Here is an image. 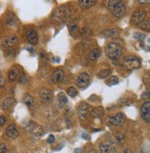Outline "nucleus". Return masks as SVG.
I'll return each instance as SVG.
<instances>
[{"label":"nucleus","instance_id":"obj_1","mask_svg":"<svg viewBox=\"0 0 150 153\" xmlns=\"http://www.w3.org/2000/svg\"><path fill=\"white\" fill-rule=\"evenodd\" d=\"M108 8L111 14L116 18L124 17L126 11L125 4L120 0H111L108 3Z\"/></svg>","mask_w":150,"mask_h":153},{"label":"nucleus","instance_id":"obj_2","mask_svg":"<svg viewBox=\"0 0 150 153\" xmlns=\"http://www.w3.org/2000/svg\"><path fill=\"white\" fill-rule=\"evenodd\" d=\"M69 15H70V9L69 8L64 6L58 8L53 14L52 19L53 21V23L55 24H62L68 19Z\"/></svg>","mask_w":150,"mask_h":153},{"label":"nucleus","instance_id":"obj_3","mask_svg":"<svg viewBox=\"0 0 150 153\" xmlns=\"http://www.w3.org/2000/svg\"><path fill=\"white\" fill-rule=\"evenodd\" d=\"M122 47L117 42H111L106 47V54L111 59H117L121 56Z\"/></svg>","mask_w":150,"mask_h":153},{"label":"nucleus","instance_id":"obj_4","mask_svg":"<svg viewBox=\"0 0 150 153\" xmlns=\"http://www.w3.org/2000/svg\"><path fill=\"white\" fill-rule=\"evenodd\" d=\"M124 67L127 69H136L140 67V61L138 60V58L135 56H130V57H126L124 59Z\"/></svg>","mask_w":150,"mask_h":153},{"label":"nucleus","instance_id":"obj_5","mask_svg":"<svg viewBox=\"0 0 150 153\" xmlns=\"http://www.w3.org/2000/svg\"><path fill=\"white\" fill-rule=\"evenodd\" d=\"M144 18H146V12L143 11V10H137V11L133 13L131 21L133 24H140L144 19Z\"/></svg>","mask_w":150,"mask_h":153},{"label":"nucleus","instance_id":"obj_6","mask_svg":"<svg viewBox=\"0 0 150 153\" xmlns=\"http://www.w3.org/2000/svg\"><path fill=\"white\" fill-rule=\"evenodd\" d=\"M141 117L146 122H150V102L143 103L141 107Z\"/></svg>","mask_w":150,"mask_h":153},{"label":"nucleus","instance_id":"obj_7","mask_svg":"<svg viewBox=\"0 0 150 153\" xmlns=\"http://www.w3.org/2000/svg\"><path fill=\"white\" fill-rule=\"evenodd\" d=\"M77 113H78V116L82 120L88 118L89 113V106L88 103H84V102L81 103L77 108Z\"/></svg>","mask_w":150,"mask_h":153},{"label":"nucleus","instance_id":"obj_8","mask_svg":"<svg viewBox=\"0 0 150 153\" xmlns=\"http://www.w3.org/2000/svg\"><path fill=\"white\" fill-rule=\"evenodd\" d=\"M40 99L42 102H50L53 99V93L52 91L47 89H42L40 91Z\"/></svg>","mask_w":150,"mask_h":153},{"label":"nucleus","instance_id":"obj_9","mask_svg":"<svg viewBox=\"0 0 150 153\" xmlns=\"http://www.w3.org/2000/svg\"><path fill=\"white\" fill-rule=\"evenodd\" d=\"M89 82V76L87 73H82L78 76V78L77 79V84L80 88H84Z\"/></svg>","mask_w":150,"mask_h":153},{"label":"nucleus","instance_id":"obj_10","mask_svg":"<svg viewBox=\"0 0 150 153\" xmlns=\"http://www.w3.org/2000/svg\"><path fill=\"white\" fill-rule=\"evenodd\" d=\"M100 149L101 153H115V147L110 142H105L100 145Z\"/></svg>","mask_w":150,"mask_h":153},{"label":"nucleus","instance_id":"obj_11","mask_svg":"<svg viewBox=\"0 0 150 153\" xmlns=\"http://www.w3.org/2000/svg\"><path fill=\"white\" fill-rule=\"evenodd\" d=\"M109 122L113 124V125H120V124H122L124 122V116L122 113H117L115 115H113L112 117H111L109 119Z\"/></svg>","mask_w":150,"mask_h":153},{"label":"nucleus","instance_id":"obj_12","mask_svg":"<svg viewBox=\"0 0 150 153\" xmlns=\"http://www.w3.org/2000/svg\"><path fill=\"white\" fill-rule=\"evenodd\" d=\"M27 40L30 43V45H35L38 42V34H37L36 31L30 30L27 32Z\"/></svg>","mask_w":150,"mask_h":153},{"label":"nucleus","instance_id":"obj_13","mask_svg":"<svg viewBox=\"0 0 150 153\" xmlns=\"http://www.w3.org/2000/svg\"><path fill=\"white\" fill-rule=\"evenodd\" d=\"M64 75H65V73H64V70H62V69H56L55 72L53 73V75H52V80L55 83L60 82V81H62V79H64Z\"/></svg>","mask_w":150,"mask_h":153},{"label":"nucleus","instance_id":"obj_14","mask_svg":"<svg viewBox=\"0 0 150 153\" xmlns=\"http://www.w3.org/2000/svg\"><path fill=\"white\" fill-rule=\"evenodd\" d=\"M6 134L10 138H16L19 136V132L14 124H10L6 129Z\"/></svg>","mask_w":150,"mask_h":153},{"label":"nucleus","instance_id":"obj_15","mask_svg":"<svg viewBox=\"0 0 150 153\" xmlns=\"http://www.w3.org/2000/svg\"><path fill=\"white\" fill-rule=\"evenodd\" d=\"M19 71H20V67H19V65H14V67L10 69L8 73V79L10 81H14L19 75Z\"/></svg>","mask_w":150,"mask_h":153},{"label":"nucleus","instance_id":"obj_16","mask_svg":"<svg viewBox=\"0 0 150 153\" xmlns=\"http://www.w3.org/2000/svg\"><path fill=\"white\" fill-rule=\"evenodd\" d=\"M17 42H18V37L17 36L7 37V38H5V40H4V45H5V46L8 47V48H11Z\"/></svg>","mask_w":150,"mask_h":153},{"label":"nucleus","instance_id":"obj_17","mask_svg":"<svg viewBox=\"0 0 150 153\" xmlns=\"http://www.w3.org/2000/svg\"><path fill=\"white\" fill-rule=\"evenodd\" d=\"M15 104V100L13 98H6L4 101H3V103H2V108L4 110H10V109H12V107L14 106Z\"/></svg>","mask_w":150,"mask_h":153},{"label":"nucleus","instance_id":"obj_18","mask_svg":"<svg viewBox=\"0 0 150 153\" xmlns=\"http://www.w3.org/2000/svg\"><path fill=\"white\" fill-rule=\"evenodd\" d=\"M95 4H96V1H94V0H80L79 1V6L82 9H87L91 8Z\"/></svg>","mask_w":150,"mask_h":153},{"label":"nucleus","instance_id":"obj_19","mask_svg":"<svg viewBox=\"0 0 150 153\" xmlns=\"http://www.w3.org/2000/svg\"><path fill=\"white\" fill-rule=\"evenodd\" d=\"M104 34L110 38H116L119 36V31L117 29H110V30L105 31Z\"/></svg>","mask_w":150,"mask_h":153},{"label":"nucleus","instance_id":"obj_20","mask_svg":"<svg viewBox=\"0 0 150 153\" xmlns=\"http://www.w3.org/2000/svg\"><path fill=\"white\" fill-rule=\"evenodd\" d=\"M23 102L24 103L27 105V106H31L33 104V102H34V99H33V97L31 96L30 94L29 93H26L23 97Z\"/></svg>","mask_w":150,"mask_h":153},{"label":"nucleus","instance_id":"obj_21","mask_svg":"<svg viewBox=\"0 0 150 153\" xmlns=\"http://www.w3.org/2000/svg\"><path fill=\"white\" fill-rule=\"evenodd\" d=\"M58 102L61 107H64L67 103V97L64 92H60V93L58 94Z\"/></svg>","mask_w":150,"mask_h":153},{"label":"nucleus","instance_id":"obj_22","mask_svg":"<svg viewBox=\"0 0 150 153\" xmlns=\"http://www.w3.org/2000/svg\"><path fill=\"white\" fill-rule=\"evenodd\" d=\"M16 23V17L14 15H9L6 19V25L8 27H12Z\"/></svg>","mask_w":150,"mask_h":153},{"label":"nucleus","instance_id":"obj_23","mask_svg":"<svg viewBox=\"0 0 150 153\" xmlns=\"http://www.w3.org/2000/svg\"><path fill=\"white\" fill-rule=\"evenodd\" d=\"M139 28H141L142 30H149L150 29V19H144L140 24H138Z\"/></svg>","mask_w":150,"mask_h":153},{"label":"nucleus","instance_id":"obj_24","mask_svg":"<svg viewBox=\"0 0 150 153\" xmlns=\"http://www.w3.org/2000/svg\"><path fill=\"white\" fill-rule=\"evenodd\" d=\"M100 49H98V48L93 49V50L89 53V58L91 60H95V59H97L100 56Z\"/></svg>","mask_w":150,"mask_h":153},{"label":"nucleus","instance_id":"obj_25","mask_svg":"<svg viewBox=\"0 0 150 153\" xmlns=\"http://www.w3.org/2000/svg\"><path fill=\"white\" fill-rule=\"evenodd\" d=\"M111 74V70L110 69H104V70H101L98 73V76L100 79H105L107 78L108 76H110Z\"/></svg>","mask_w":150,"mask_h":153},{"label":"nucleus","instance_id":"obj_26","mask_svg":"<svg viewBox=\"0 0 150 153\" xmlns=\"http://www.w3.org/2000/svg\"><path fill=\"white\" fill-rule=\"evenodd\" d=\"M118 82H119V79H118L117 76H111V78L108 79V81H107V84H108L109 86H113V85H116L118 84Z\"/></svg>","mask_w":150,"mask_h":153},{"label":"nucleus","instance_id":"obj_27","mask_svg":"<svg viewBox=\"0 0 150 153\" xmlns=\"http://www.w3.org/2000/svg\"><path fill=\"white\" fill-rule=\"evenodd\" d=\"M77 20H73L71 24L69 25V31H70V32L73 34L75 31H77Z\"/></svg>","mask_w":150,"mask_h":153},{"label":"nucleus","instance_id":"obj_28","mask_svg":"<svg viewBox=\"0 0 150 153\" xmlns=\"http://www.w3.org/2000/svg\"><path fill=\"white\" fill-rule=\"evenodd\" d=\"M67 94L71 97H75L77 94V90H76V88H74V87H70V88L67 89Z\"/></svg>","mask_w":150,"mask_h":153},{"label":"nucleus","instance_id":"obj_29","mask_svg":"<svg viewBox=\"0 0 150 153\" xmlns=\"http://www.w3.org/2000/svg\"><path fill=\"white\" fill-rule=\"evenodd\" d=\"M116 139H117L118 143H119V144H122V143H124V135H122V134L119 133V134L116 135Z\"/></svg>","mask_w":150,"mask_h":153},{"label":"nucleus","instance_id":"obj_30","mask_svg":"<svg viewBox=\"0 0 150 153\" xmlns=\"http://www.w3.org/2000/svg\"><path fill=\"white\" fill-rule=\"evenodd\" d=\"M0 153H8V147L6 144H0Z\"/></svg>","mask_w":150,"mask_h":153},{"label":"nucleus","instance_id":"obj_31","mask_svg":"<svg viewBox=\"0 0 150 153\" xmlns=\"http://www.w3.org/2000/svg\"><path fill=\"white\" fill-rule=\"evenodd\" d=\"M135 38L137 40H144L146 38V35L140 33V32H137V33H135Z\"/></svg>","mask_w":150,"mask_h":153},{"label":"nucleus","instance_id":"obj_32","mask_svg":"<svg viewBox=\"0 0 150 153\" xmlns=\"http://www.w3.org/2000/svg\"><path fill=\"white\" fill-rule=\"evenodd\" d=\"M55 136L53 135H50L49 136H48V138H47V142L48 143H53L55 142Z\"/></svg>","mask_w":150,"mask_h":153},{"label":"nucleus","instance_id":"obj_33","mask_svg":"<svg viewBox=\"0 0 150 153\" xmlns=\"http://www.w3.org/2000/svg\"><path fill=\"white\" fill-rule=\"evenodd\" d=\"M6 122H7L6 116H4V115L0 116V127H2V125H4L5 124H6Z\"/></svg>","mask_w":150,"mask_h":153},{"label":"nucleus","instance_id":"obj_34","mask_svg":"<svg viewBox=\"0 0 150 153\" xmlns=\"http://www.w3.org/2000/svg\"><path fill=\"white\" fill-rule=\"evenodd\" d=\"M26 81H27V79H26V76L24 74H22L20 76V78H19V83L21 84H24L26 83Z\"/></svg>","mask_w":150,"mask_h":153},{"label":"nucleus","instance_id":"obj_35","mask_svg":"<svg viewBox=\"0 0 150 153\" xmlns=\"http://www.w3.org/2000/svg\"><path fill=\"white\" fill-rule=\"evenodd\" d=\"M139 3H141V4H150V0H139Z\"/></svg>","mask_w":150,"mask_h":153},{"label":"nucleus","instance_id":"obj_36","mask_svg":"<svg viewBox=\"0 0 150 153\" xmlns=\"http://www.w3.org/2000/svg\"><path fill=\"white\" fill-rule=\"evenodd\" d=\"M124 153H133V152H132L129 149H126V150H124Z\"/></svg>","mask_w":150,"mask_h":153},{"label":"nucleus","instance_id":"obj_37","mask_svg":"<svg viewBox=\"0 0 150 153\" xmlns=\"http://www.w3.org/2000/svg\"><path fill=\"white\" fill-rule=\"evenodd\" d=\"M88 153H98L97 151H96L95 150H89V152Z\"/></svg>","mask_w":150,"mask_h":153},{"label":"nucleus","instance_id":"obj_38","mask_svg":"<svg viewBox=\"0 0 150 153\" xmlns=\"http://www.w3.org/2000/svg\"><path fill=\"white\" fill-rule=\"evenodd\" d=\"M76 153H82L81 150H76Z\"/></svg>","mask_w":150,"mask_h":153},{"label":"nucleus","instance_id":"obj_39","mask_svg":"<svg viewBox=\"0 0 150 153\" xmlns=\"http://www.w3.org/2000/svg\"><path fill=\"white\" fill-rule=\"evenodd\" d=\"M82 136H83V138H87V135H83Z\"/></svg>","mask_w":150,"mask_h":153},{"label":"nucleus","instance_id":"obj_40","mask_svg":"<svg viewBox=\"0 0 150 153\" xmlns=\"http://www.w3.org/2000/svg\"><path fill=\"white\" fill-rule=\"evenodd\" d=\"M148 97L150 98V91H149V93H148Z\"/></svg>","mask_w":150,"mask_h":153}]
</instances>
